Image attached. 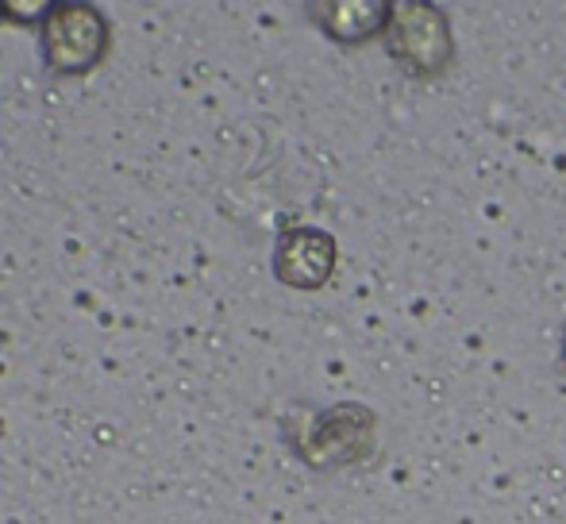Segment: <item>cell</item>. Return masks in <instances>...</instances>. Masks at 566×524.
Segmentation results:
<instances>
[{
    "instance_id": "1",
    "label": "cell",
    "mask_w": 566,
    "mask_h": 524,
    "mask_svg": "<svg viewBox=\"0 0 566 524\" xmlns=\"http://www.w3.org/2000/svg\"><path fill=\"white\" fill-rule=\"evenodd\" d=\"M108 51V23L90 4H54L43 15V62L51 74H85Z\"/></svg>"
},
{
    "instance_id": "2",
    "label": "cell",
    "mask_w": 566,
    "mask_h": 524,
    "mask_svg": "<svg viewBox=\"0 0 566 524\" xmlns=\"http://www.w3.org/2000/svg\"><path fill=\"white\" fill-rule=\"evenodd\" d=\"M389 46L401 62H409L412 70L428 74V70L443 66L451 51L448 23L436 8L428 4H405L397 8V15L389 20Z\"/></svg>"
},
{
    "instance_id": "3",
    "label": "cell",
    "mask_w": 566,
    "mask_h": 524,
    "mask_svg": "<svg viewBox=\"0 0 566 524\" xmlns=\"http://www.w3.org/2000/svg\"><path fill=\"white\" fill-rule=\"evenodd\" d=\"M332 266H336V243H332L328 232L293 228V232H285L282 240H277L274 270L293 290H316V285H324Z\"/></svg>"
},
{
    "instance_id": "4",
    "label": "cell",
    "mask_w": 566,
    "mask_h": 524,
    "mask_svg": "<svg viewBox=\"0 0 566 524\" xmlns=\"http://www.w3.org/2000/svg\"><path fill=\"white\" fill-rule=\"evenodd\" d=\"M324 31L343 39V43H358V39H370L374 31L386 23L389 8L386 4H321L316 8Z\"/></svg>"
},
{
    "instance_id": "5",
    "label": "cell",
    "mask_w": 566,
    "mask_h": 524,
    "mask_svg": "<svg viewBox=\"0 0 566 524\" xmlns=\"http://www.w3.org/2000/svg\"><path fill=\"white\" fill-rule=\"evenodd\" d=\"M563 363H566V344H563Z\"/></svg>"
}]
</instances>
